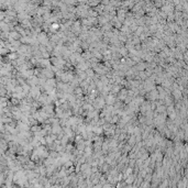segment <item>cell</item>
Returning a JSON list of instances; mask_svg holds the SVG:
<instances>
[{
  "label": "cell",
  "instance_id": "6da1fadb",
  "mask_svg": "<svg viewBox=\"0 0 188 188\" xmlns=\"http://www.w3.org/2000/svg\"><path fill=\"white\" fill-rule=\"evenodd\" d=\"M9 58H10V60H14V58H16V54H10Z\"/></svg>",
  "mask_w": 188,
  "mask_h": 188
}]
</instances>
